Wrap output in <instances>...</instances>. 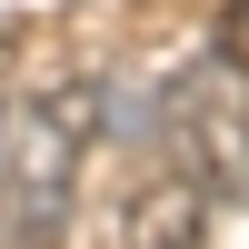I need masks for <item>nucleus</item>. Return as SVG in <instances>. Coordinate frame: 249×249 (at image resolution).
<instances>
[{"instance_id":"1","label":"nucleus","mask_w":249,"mask_h":249,"mask_svg":"<svg viewBox=\"0 0 249 249\" xmlns=\"http://www.w3.org/2000/svg\"><path fill=\"white\" fill-rule=\"evenodd\" d=\"M120 249H210V179L199 170H170L130 199L120 219Z\"/></svg>"},{"instance_id":"2","label":"nucleus","mask_w":249,"mask_h":249,"mask_svg":"<svg viewBox=\"0 0 249 249\" xmlns=\"http://www.w3.org/2000/svg\"><path fill=\"white\" fill-rule=\"evenodd\" d=\"M219 60L249 80V0H230V10H219Z\"/></svg>"}]
</instances>
